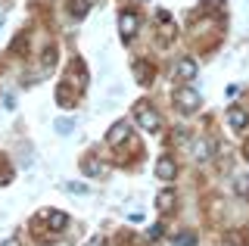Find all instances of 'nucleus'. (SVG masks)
Wrapping results in <instances>:
<instances>
[{
  "instance_id": "nucleus-16",
  "label": "nucleus",
  "mask_w": 249,
  "mask_h": 246,
  "mask_svg": "<svg viewBox=\"0 0 249 246\" xmlns=\"http://www.w3.org/2000/svg\"><path fill=\"white\" fill-rule=\"evenodd\" d=\"M150 237H153V240H159V237H162V225H153L150 228Z\"/></svg>"
},
{
  "instance_id": "nucleus-7",
  "label": "nucleus",
  "mask_w": 249,
  "mask_h": 246,
  "mask_svg": "<svg viewBox=\"0 0 249 246\" xmlns=\"http://www.w3.org/2000/svg\"><path fill=\"white\" fill-rule=\"evenodd\" d=\"M228 122H231V128H237V131H240V128L249 125V115H246L243 109H231V112H228Z\"/></svg>"
},
{
  "instance_id": "nucleus-8",
  "label": "nucleus",
  "mask_w": 249,
  "mask_h": 246,
  "mask_svg": "<svg viewBox=\"0 0 249 246\" xmlns=\"http://www.w3.org/2000/svg\"><path fill=\"white\" fill-rule=\"evenodd\" d=\"M193 156H196L199 162H206V159L212 156V143H209V141H196V143H193Z\"/></svg>"
},
{
  "instance_id": "nucleus-17",
  "label": "nucleus",
  "mask_w": 249,
  "mask_h": 246,
  "mask_svg": "<svg viewBox=\"0 0 249 246\" xmlns=\"http://www.w3.org/2000/svg\"><path fill=\"white\" fill-rule=\"evenodd\" d=\"M84 246H106V237H93V240H88Z\"/></svg>"
},
{
  "instance_id": "nucleus-15",
  "label": "nucleus",
  "mask_w": 249,
  "mask_h": 246,
  "mask_svg": "<svg viewBox=\"0 0 249 246\" xmlns=\"http://www.w3.org/2000/svg\"><path fill=\"white\" fill-rule=\"evenodd\" d=\"M56 131L69 134V131H72V119H56Z\"/></svg>"
},
{
  "instance_id": "nucleus-1",
  "label": "nucleus",
  "mask_w": 249,
  "mask_h": 246,
  "mask_svg": "<svg viewBox=\"0 0 249 246\" xmlns=\"http://www.w3.org/2000/svg\"><path fill=\"white\" fill-rule=\"evenodd\" d=\"M137 122H140V128H143V131H150V134H156L162 128L159 115H156L146 103H137Z\"/></svg>"
},
{
  "instance_id": "nucleus-12",
  "label": "nucleus",
  "mask_w": 249,
  "mask_h": 246,
  "mask_svg": "<svg viewBox=\"0 0 249 246\" xmlns=\"http://www.w3.org/2000/svg\"><path fill=\"white\" fill-rule=\"evenodd\" d=\"M193 243H196V237H193L190 230H184V234L175 237V246H193Z\"/></svg>"
},
{
  "instance_id": "nucleus-13",
  "label": "nucleus",
  "mask_w": 249,
  "mask_h": 246,
  "mask_svg": "<svg viewBox=\"0 0 249 246\" xmlns=\"http://www.w3.org/2000/svg\"><path fill=\"white\" fill-rule=\"evenodd\" d=\"M88 0H72V16H88Z\"/></svg>"
},
{
  "instance_id": "nucleus-14",
  "label": "nucleus",
  "mask_w": 249,
  "mask_h": 246,
  "mask_svg": "<svg viewBox=\"0 0 249 246\" xmlns=\"http://www.w3.org/2000/svg\"><path fill=\"white\" fill-rule=\"evenodd\" d=\"M237 193L249 196V175H240V178H237Z\"/></svg>"
},
{
  "instance_id": "nucleus-5",
  "label": "nucleus",
  "mask_w": 249,
  "mask_h": 246,
  "mask_svg": "<svg viewBox=\"0 0 249 246\" xmlns=\"http://www.w3.org/2000/svg\"><path fill=\"white\" fill-rule=\"evenodd\" d=\"M193 75H196V63H193V59H178L175 78H178V81H190Z\"/></svg>"
},
{
  "instance_id": "nucleus-9",
  "label": "nucleus",
  "mask_w": 249,
  "mask_h": 246,
  "mask_svg": "<svg viewBox=\"0 0 249 246\" xmlns=\"http://www.w3.org/2000/svg\"><path fill=\"white\" fill-rule=\"evenodd\" d=\"M156 206H159L162 212H171V206H175V190H162V193L156 196Z\"/></svg>"
},
{
  "instance_id": "nucleus-4",
  "label": "nucleus",
  "mask_w": 249,
  "mask_h": 246,
  "mask_svg": "<svg viewBox=\"0 0 249 246\" xmlns=\"http://www.w3.org/2000/svg\"><path fill=\"white\" fill-rule=\"evenodd\" d=\"M137 32V16L131 10H122V16H119V35L122 37H131Z\"/></svg>"
},
{
  "instance_id": "nucleus-18",
  "label": "nucleus",
  "mask_w": 249,
  "mask_h": 246,
  "mask_svg": "<svg viewBox=\"0 0 249 246\" xmlns=\"http://www.w3.org/2000/svg\"><path fill=\"white\" fill-rule=\"evenodd\" d=\"M100 172V162H93V159H90V162H88V175H97Z\"/></svg>"
},
{
  "instance_id": "nucleus-19",
  "label": "nucleus",
  "mask_w": 249,
  "mask_h": 246,
  "mask_svg": "<svg viewBox=\"0 0 249 246\" xmlns=\"http://www.w3.org/2000/svg\"><path fill=\"white\" fill-rule=\"evenodd\" d=\"M0 246H22V243L16 240V237H10V240H3V243H0Z\"/></svg>"
},
{
  "instance_id": "nucleus-11",
  "label": "nucleus",
  "mask_w": 249,
  "mask_h": 246,
  "mask_svg": "<svg viewBox=\"0 0 249 246\" xmlns=\"http://www.w3.org/2000/svg\"><path fill=\"white\" fill-rule=\"evenodd\" d=\"M47 221H50V228H53V230H59V228H66V221H69V218H66L62 212H53Z\"/></svg>"
},
{
  "instance_id": "nucleus-3",
  "label": "nucleus",
  "mask_w": 249,
  "mask_h": 246,
  "mask_svg": "<svg viewBox=\"0 0 249 246\" xmlns=\"http://www.w3.org/2000/svg\"><path fill=\"white\" fill-rule=\"evenodd\" d=\"M175 175H178V165H175L171 156L156 159V178H159V181H175Z\"/></svg>"
},
{
  "instance_id": "nucleus-6",
  "label": "nucleus",
  "mask_w": 249,
  "mask_h": 246,
  "mask_svg": "<svg viewBox=\"0 0 249 246\" xmlns=\"http://www.w3.org/2000/svg\"><path fill=\"white\" fill-rule=\"evenodd\" d=\"M124 137H128V122H115V125L109 128V143L119 147V143H124Z\"/></svg>"
},
{
  "instance_id": "nucleus-2",
  "label": "nucleus",
  "mask_w": 249,
  "mask_h": 246,
  "mask_svg": "<svg viewBox=\"0 0 249 246\" xmlns=\"http://www.w3.org/2000/svg\"><path fill=\"white\" fill-rule=\"evenodd\" d=\"M175 103L181 106L184 112H193V109L199 106V94H196L193 88H178V90H175Z\"/></svg>"
},
{
  "instance_id": "nucleus-10",
  "label": "nucleus",
  "mask_w": 249,
  "mask_h": 246,
  "mask_svg": "<svg viewBox=\"0 0 249 246\" xmlns=\"http://www.w3.org/2000/svg\"><path fill=\"white\" fill-rule=\"evenodd\" d=\"M62 190H69V193H81V196L90 193L88 184H78V181H66V184H62Z\"/></svg>"
}]
</instances>
